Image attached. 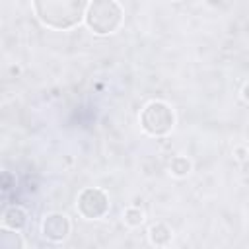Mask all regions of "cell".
<instances>
[{
	"label": "cell",
	"instance_id": "cell-1",
	"mask_svg": "<svg viewBox=\"0 0 249 249\" xmlns=\"http://www.w3.org/2000/svg\"><path fill=\"white\" fill-rule=\"evenodd\" d=\"M89 0H33L39 21L51 29L66 31L76 27L88 12Z\"/></svg>",
	"mask_w": 249,
	"mask_h": 249
},
{
	"label": "cell",
	"instance_id": "cell-2",
	"mask_svg": "<svg viewBox=\"0 0 249 249\" xmlns=\"http://www.w3.org/2000/svg\"><path fill=\"white\" fill-rule=\"evenodd\" d=\"M124 12L117 0H91L86 12V25L95 35H109L123 25Z\"/></svg>",
	"mask_w": 249,
	"mask_h": 249
},
{
	"label": "cell",
	"instance_id": "cell-3",
	"mask_svg": "<svg viewBox=\"0 0 249 249\" xmlns=\"http://www.w3.org/2000/svg\"><path fill=\"white\" fill-rule=\"evenodd\" d=\"M175 124V113L173 109L160 99H154L144 105L140 113V126L150 136H165L173 130Z\"/></svg>",
	"mask_w": 249,
	"mask_h": 249
},
{
	"label": "cell",
	"instance_id": "cell-4",
	"mask_svg": "<svg viewBox=\"0 0 249 249\" xmlns=\"http://www.w3.org/2000/svg\"><path fill=\"white\" fill-rule=\"evenodd\" d=\"M76 210L86 220H99L109 212V195L99 187H88L78 195Z\"/></svg>",
	"mask_w": 249,
	"mask_h": 249
},
{
	"label": "cell",
	"instance_id": "cell-5",
	"mask_svg": "<svg viewBox=\"0 0 249 249\" xmlns=\"http://www.w3.org/2000/svg\"><path fill=\"white\" fill-rule=\"evenodd\" d=\"M70 230H72V224H70L68 216L62 214V212L47 214L43 218V224H41L43 237L49 239V241H53V243H62L70 235Z\"/></svg>",
	"mask_w": 249,
	"mask_h": 249
},
{
	"label": "cell",
	"instance_id": "cell-6",
	"mask_svg": "<svg viewBox=\"0 0 249 249\" xmlns=\"http://www.w3.org/2000/svg\"><path fill=\"white\" fill-rule=\"evenodd\" d=\"M27 220H29V216H27L25 208H21L18 204H12L2 214V228L14 230V231H21L27 226Z\"/></svg>",
	"mask_w": 249,
	"mask_h": 249
},
{
	"label": "cell",
	"instance_id": "cell-7",
	"mask_svg": "<svg viewBox=\"0 0 249 249\" xmlns=\"http://www.w3.org/2000/svg\"><path fill=\"white\" fill-rule=\"evenodd\" d=\"M148 239H150V243L156 245V247H165V245L171 243L173 231H171V228H169L167 224L156 222V224H152L150 230H148Z\"/></svg>",
	"mask_w": 249,
	"mask_h": 249
},
{
	"label": "cell",
	"instance_id": "cell-8",
	"mask_svg": "<svg viewBox=\"0 0 249 249\" xmlns=\"http://www.w3.org/2000/svg\"><path fill=\"white\" fill-rule=\"evenodd\" d=\"M0 247L2 249H21L23 247V239L19 237L18 231L2 228L0 230Z\"/></svg>",
	"mask_w": 249,
	"mask_h": 249
},
{
	"label": "cell",
	"instance_id": "cell-9",
	"mask_svg": "<svg viewBox=\"0 0 249 249\" xmlns=\"http://www.w3.org/2000/svg\"><path fill=\"white\" fill-rule=\"evenodd\" d=\"M191 169H193V163H191V160H187L185 156H175V158H171V161H169V171H171L175 177H185V175L191 173Z\"/></svg>",
	"mask_w": 249,
	"mask_h": 249
},
{
	"label": "cell",
	"instance_id": "cell-10",
	"mask_svg": "<svg viewBox=\"0 0 249 249\" xmlns=\"http://www.w3.org/2000/svg\"><path fill=\"white\" fill-rule=\"evenodd\" d=\"M123 222L128 226V228H138L144 224V210L138 208V206H128L124 208L123 212Z\"/></svg>",
	"mask_w": 249,
	"mask_h": 249
},
{
	"label": "cell",
	"instance_id": "cell-11",
	"mask_svg": "<svg viewBox=\"0 0 249 249\" xmlns=\"http://www.w3.org/2000/svg\"><path fill=\"white\" fill-rule=\"evenodd\" d=\"M241 97H243V101L249 103V82L243 86V89H241Z\"/></svg>",
	"mask_w": 249,
	"mask_h": 249
},
{
	"label": "cell",
	"instance_id": "cell-12",
	"mask_svg": "<svg viewBox=\"0 0 249 249\" xmlns=\"http://www.w3.org/2000/svg\"><path fill=\"white\" fill-rule=\"evenodd\" d=\"M235 154H237L239 160H243V158L247 156V150H245V148H235Z\"/></svg>",
	"mask_w": 249,
	"mask_h": 249
}]
</instances>
